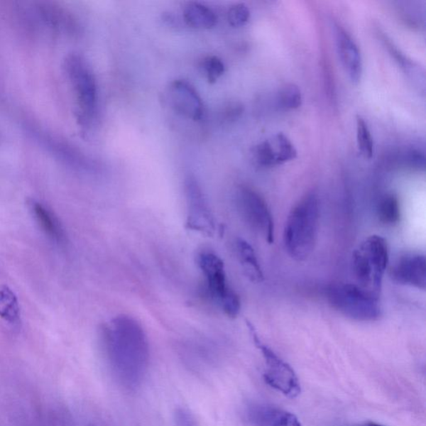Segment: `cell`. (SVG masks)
Returning <instances> with one entry per match:
<instances>
[{"label":"cell","instance_id":"cell-1","mask_svg":"<svg viewBox=\"0 0 426 426\" xmlns=\"http://www.w3.org/2000/svg\"><path fill=\"white\" fill-rule=\"evenodd\" d=\"M104 342L109 361L123 377L129 370V381L136 384L146 369L149 351L146 335L136 320L115 317L104 329Z\"/></svg>","mask_w":426,"mask_h":426},{"label":"cell","instance_id":"cell-2","mask_svg":"<svg viewBox=\"0 0 426 426\" xmlns=\"http://www.w3.org/2000/svg\"><path fill=\"white\" fill-rule=\"evenodd\" d=\"M320 224V202L316 192H308L290 211L285 222L283 241L288 255L306 261L316 248Z\"/></svg>","mask_w":426,"mask_h":426},{"label":"cell","instance_id":"cell-3","mask_svg":"<svg viewBox=\"0 0 426 426\" xmlns=\"http://www.w3.org/2000/svg\"><path fill=\"white\" fill-rule=\"evenodd\" d=\"M389 259L388 244L384 237L368 236L351 256V270L355 284L379 297Z\"/></svg>","mask_w":426,"mask_h":426},{"label":"cell","instance_id":"cell-4","mask_svg":"<svg viewBox=\"0 0 426 426\" xmlns=\"http://www.w3.org/2000/svg\"><path fill=\"white\" fill-rule=\"evenodd\" d=\"M325 294L333 309L354 321L374 322L381 317L379 297L355 283L332 284L327 288Z\"/></svg>","mask_w":426,"mask_h":426},{"label":"cell","instance_id":"cell-5","mask_svg":"<svg viewBox=\"0 0 426 426\" xmlns=\"http://www.w3.org/2000/svg\"><path fill=\"white\" fill-rule=\"evenodd\" d=\"M65 71L79 108V119L88 124L93 119L98 102V89L93 70L83 56L72 53L67 57Z\"/></svg>","mask_w":426,"mask_h":426},{"label":"cell","instance_id":"cell-6","mask_svg":"<svg viewBox=\"0 0 426 426\" xmlns=\"http://www.w3.org/2000/svg\"><path fill=\"white\" fill-rule=\"evenodd\" d=\"M236 202L246 224L263 236L269 244H273L274 221L263 197L248 187H241L237 192Z\"/></svg>","mask_w":426,"mask_h":426},{"label":"cell","instance_id":"cell-7","mask_svg":"<svg viewBox=\"0 0 426 426\" xmlns=\"http://www.w3.org/2000/svg\"><path fill=\"white\" fill-rule=\"evenodd\" d=\"M254 339L256 345L263 352L266 361L264 379L266 383L289 398H296L301 393V385L296 373L287 362L275 355L272 349L263 345L255 333Z\"/></svg>","mask_w":426,"mask_h":426},{"label":"cell","instance_id":"cell-8","mask_svg":"<svg viewBox=\"0 0 426 426\" xmlns=\"http://www.w3.org/2000/svg\"><path fill=\"white\" fill-rule=\"evenodd\" d=\"M185 195L187 206L186 226L188 229L211 236L215 231V221L200 183L193 176L185 179Z\"/></svg>","mask_w":426,"mask_h":426},{"label":"cell","instance_id":"cell-9","mask_svg":"<svg viewBox=\"0 0 426 426\" xmlns=\"http://www.w3.org/2000/svg\"><path fill=\"white\" fill-rule=\"evenodd\" d=\"M197 263L207 279L211 297L219 303L220 307L236 296L237 294L227 284L224 263L219 256L202 253L198 256Z\"/></svg>","mask_w":426,"mask_h":426},{"label":"cell","instance_id":"cell-10","mask_svg":"<svg viewBox=\"0 0 426 426\" xmlns=\"http://www.w3.org/2000/svg\"><path fill=\"white\" fill-rule=\"evenodd\" d=\"M251 153L254 162L263 168L283 165L297 157L294 144L283 133L275 134L272 138L256 144Z\"/></svg>","mask_w":426,"mask_h":426},{"label":"cell","instance_id":"cell-11","mask_svg":"<svg viewBox=\"0 0 426 426\" xmlns=\"http://www.w3.org/2000/svg\"><path fill=\"white\" fill-rule=\"evenodd\" d=\"M394 283L425 290L426 288V261L424 254L408 253L397 260L390 269Z\"/></svg>","mask_w":426,"mask_h":426},{"label":"cell","instance_id":"cell-12","mask_svg":"<svg viewBox=\"0 0 426 426\" xmlns=\"http://www.w3.org/2000/svg\"><path fill=\"white\" fill-rule=\"evenodd\" d=\"M334 28L337 53L342 65L352 83L357 84L361 80L363 72V61L359 47L341 24L336 23Z\"/></svg>","mask_w":426,"mask_h":426},{"label":"cell","instance_id":"cell-13","mask_svg":"<svg viewBox=\"0 0 426 426\" xmlns=\"http://www.w3.org/2000/svg\"><path fill=\"white\" fill-rule=\"evenodd\" d=\"M173 109L179 114L195 121L202 118L204 109L200 94L195 87L185 80L173 82L168 91Z\"/></svg>","mask_w":426,"mask_h":426},{"label":"cell","instance_id":"cell-14","mask_svg":"<svg viewBox=\"0 0 426 426\" xmlns=\"http://www.w3.org/2000/svg\"><path fill=\"white\" fill-rule=\"evenodd\" d=\"M250 418L254 426H302L296 415L273 406L253 408Z\"/></svg>","mask_w":426,"mask_h":426},{"label":"cell","instance_id":"cell-15","mask_svg":"<svg viewBox=\"0 0 426 426\" xmlns=\"http://www.w3.org/2000/svg\"><path fill=\"white\" fill-rule=\"evenodd\" d=\"M30 206L37 224L48 239L58 244L64 243L65 241V231L57 217L40 202L33 200Z\"/></svg>","mask_w":426,"mask_h":426},{"label":"cell","instance_id":"cell-16","mask_svg":"<svg viewBox=\"0 0 426 426\" xmlns=\"http://www.w3.org/2000/svg\"><path fill=\"white\" fill-rule=\"evenodd\" d=\"M236 251L245 273L251 282L259 283L264 280L263 270H261L255 251L248 241L244 239H237Z\"/></svg>","mask_w":426,"mask_h":426},{"label":"cell","instance_id":"cell-17","mask_svg":"<svg viewBox=\"0 0 426 426\" xmlns=\"http://www.w3.org/2000/svg\"><path fill=\"white\" fill-rule=\"evenodd\" d=\"M183 17L188 26L196 28H211L216 26L217 17L212 9L192 2L184 9Z\"/></svg>","mask_w":426,"mask_h":426},{"label":"cell","instance_id":"cell-18","mask_svg":"<svg viewBox=\"0 0 426 426\" xmlns=\"http://www.w3.org/2000/svg\"><path fill=\"white\" fill-rule=\"evenodd\" d=\"M384 41L387 48H388L390 55L394 57L395 61L403 67L410 80L414 82L416 88H418L420 92H422L425 94V77L424 70L420 69V67L416 65L413 60L408 59V56H405L398 48H396L393 43L387 40V38Z\"/></svg>","mask_w":426,"mask_h":426},{"label":"cell","instance_id":"cell-19","mask_svg":"<svg viewBox=\"0 0 426 426\" xmlns=\"http://www.w3.org/2000/svg\"><path fill=\"white\" fill-rule=\"evenodd\" d=\"M377 216L382 224L394 226L400 220V207L398 198L387 195L381 198L377 207Z\"/></svg>","mask_w":426,"mask_h":426},{"label":"cell","instance_id":"cell-20","mask_svg":"<svg viewBox=\"0 0 426 426\" xmlns=\"http://www.w3.org/2000/svg\"><path fill=\"white\" fill-rule=\"evenodd\" d=\"M278 104L285 111L296 110L302 104V91L295 84H285L280 87L277 97Z\"/></svg>","mask_w":426,"mask_h":426},{"label":"cell","instance_id":"cell-21","mask_svg":"<svg viewBox=\"0 0 426 426\" xmlns=\"http://www.w3.org/2000/svg\"><path fill=\"white\" fill-rule=\"evenodd\" d=\"M356 138L362 156L366 159L372 158L375 152L374 139L366 120L360 115L356 116Z\"/></svg>","mask_w":426,"mask_h":426},{"label":"cell","instance_id":"cell-22","mask_svg":"<svg viewBox=\"0 0 426 426\" xmlns=\"http://www.w3.org/2000/svg\"><path fill=\"white\" fill-rule=\"evenodd\" d=\"M202 69L205 71L207 80L210 83H214L224 74L225 65L219 58L210 56L202 61Z\"/></svg>","mask_w":426,"mask_h":426},{"label":"cell","instance_id":"cell-23","mask_svg":"<svg viewBox=\"0 0 426 426\" xmlns=\"http://www.w3.org/2000/svg\"><path fill=\"white\" fill-rule=\"evenodd\" d=\"M251 12L244 4H236L229 9L227 19L232 27H241L248 22Z\"/></svg>","mask_w":426,"mask_h":426},{"label":"cell","instance_id":"cell-24","mask_svg":"<svg viewBox=\"0 0 426 426\" xmlns=\"http://www.w3.org/2000/svg\"><path fill=\"white\" fill-rule=\"evenodd\" d=\"M244 112V106L237 101L229 102L221 110V119L231 123L239 119Z\"/></svg>","mask_w":426,"mask_h":426},{"label":"cell","instance_id":"cell-25","mask_svg":"<svg viewBox=\"0 0 426 426\" xmlns=\"http://www.w3.org/2000/svg\"><path fill=\"white\" fill-rule=\"evenodd\" d=\"M405 161L410 164L411 167L423 168L425 166V154L416 149H410L406 153Z\"/></svg>","mask_w":426,"mask_h":426},{"label":"cell","instance_id":"cell-26","mask_svg":"<svg viewBox=\"0 0 426 426\" xmlns=\"http://www.w3.org/2000/svg\"><path fill=\"white\" fill-rule=\"evenodd\" d=\"M372 426H385V425H379V424H376L375 422H372Z\"/></svg>","mask_w":426,"mask_h":426}]
</instances>
